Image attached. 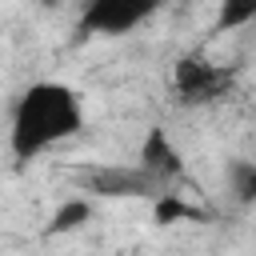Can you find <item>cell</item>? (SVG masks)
Listing matches in <instances>:
<instances>
[{"mask_svg":"<svg viewBox=\"0 0 256 256\" xmlns=\"http://www.w3.org/2000/svg\"><path fill=\"white\" fill-rule=\"evenodd\" d=\"M80 128H84L80 92L72 84H60V80H36L12 104L8 152H12V160L28 164V160L52 152L56 144L80 136Z\"/></svg>","mask_w":256,"mask_h":256,"instance_id":"6da1fadb","label":"cell"},{"mask_svg":"<svg viewBox=\"0 0 256 256\" xmlns=\"http://www.w3.org/2000/svg\"><path fill=\"white\" fill-rule=\"evenodd\" d=\"M164 0H88L80 12V36H128L160 12Z\"/></svg>","mask_w":256,"mask_h":256,"instance_id":"7a4b0ae2","label":"cell"},{"mask_svg":"<svg viewBox=\"0 0 256 256\" xmlns=\"http://www.w3.org/2000/svg\"><path fill=\"white\" fill-rule=\"evenodd\" d=\"M140 168L152 180H160L164 188L184 176V156H180V148L172 144V136L164 128H148L144 132V140H140Z\"/></svg>","mask_w":256,"mask_h":256,"instance_id":"3957f363","label":"cell"},{"mask_svg":"<svg viewBox=\"0 0 256 256\" xmlns=\"http://www.w3.org/2000/svg\"><path fill=\"white\" fill-rule=\"evenodd\" d=\"M88 188L96 196H160L164 184L152 180L140 164L136 168H108V172H92Z\"/></svg>","mask_w":256,"mask_h":256,"instance_id":"277c9868","label":"cell"},{"mask_svg":"<svg viewBox=\"0 0 256 256\" xmlns=\"http://www.w3.org/2000/svg\"><path fill=\"white\" fill-rule=\"evenodd\" d=\"M220 84H224V72L220 68H212V64H204V60H196V56H184L180 64H176V92L192 104H200V100H212L216 92H220Z\"/></svg>","mask_w":256,"mask_h":256,"instance_id":"5b68a950","label":"cell"},{"mask_svg":"<svg viewBox=\"0 0 256 256\" xmlns=\"http://www.w3.org/2000/svg\"><path fill=\"white\" fill-rule=\"evenodd\" d=\"M248 24H256V0H216V32H236Z\"/></svg>","mask_w":256,"mask_h":256,"instance_id":"8992f818","label":"cell"},{"mask_svg":"<svg viewBox=\"0 0 256 256\" xmlns=\"http://www.w3.org/2000/svg\"><path fill=\"white\" fill-rule=\"evenodd\" d=\"M88 216H92V200H84V196H76V200H64V204L52 212V220H48V236L76 232L80 224H88Z\"/></svg>","mask_w":256,"mask_h":256,"instance_id":"52a82bcc","label":"cell"},{"mask_svg":"<svg viewBox=\"0 0 256 256\" xmlns=\"http://www.w3.org/2000/svg\"><path fill=\"white\" fill-rule=\"evenodd\" d=\"M240 204H252L256 200V144H252V156H248V164H244V172H240Z\"/></svg>","mask_w":256,"mask_h":256,"instance_id":"ba28073f","label":"cell"}]
</instances>
